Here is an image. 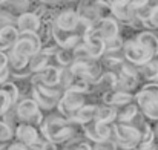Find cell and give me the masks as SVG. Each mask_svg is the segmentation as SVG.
<instances>
[{
  "mask_svg": "<svg viewBox=\"0 0 158 150\" xmlns=\"http://www.w3.org/2000/svg\"><path fill=\"white\" fill-rule=\"evenodd\" d=\"M55 60H57V63L60 64V66H71L74 61H75V58H74V49H63V48H58L57 52H55Z\"/></svg>",
  "mask_w": 158,
  "mask_h": 150,
  "instance_id": "4316f807",
  "label": "cell"
},
{
  "mask_svg": "<svg viewBox=\"0 0 158 150\" xmlns=\"http://www.w3.org/2000/svg\"><path fill=\"white\" fill-rule=\"evenodd\" d=\"M83 45L86 46V49L89 52V55L95 60V58H100L106 54V42L102 40L100 37L94 35L89 29L85 32V37H83Z\"/></svg>",
  "mask_w": 158,
  "mask_h": 150,
  "instance_id": "9a60e30c",
  "label": "cell"
},
{
  "mask_svg": "<svg viewBox=\"0 0 158 150\" xmlns=\"http://www.w3.org/2000/svg\"><path fill=\"white\" fill-rule=\"evenodd\" d=\"M88 29H89L94 35L100 37V39L105 40V42L114 40V39L118 37V25H117V22H115L112 17H106V18L97 20V22L92 23Z\"/></svg>",
  "mask_w": 158,
  "mask_h": 150,
  "instance_id": "30bf717a",
  "label": "cell"
},
{
  "mask_svg": "<svg viewBox=\"0 0 158 150\" xmlns=\"http://www.w3.org/2000/svg\"><path fill=\"white\" fill-rule=\"evenodd\" d=\"M14 132L11 129V126L6 121H0V143H8L9 140H12Z\"/></svg>",
  "mask_w": 158,
  "mask_h": 150,
  "instance_id": "83f0119b",
  "label": "cell"
},
{
  "mask_svg": "<svg viewBox=\"0 0 158 150\" xmlns=\"http://www.w3.org/2000/svg\"><path fill=\"white\" fill-rule=\"evenodd\" d=\"M66 150H92V147L85 143V141H78V140H72V144L68 146Z\"/></svg>",
  "mask_w": 158,
  "mask_h": 150,
  "instance_id": "836d02e7",
  "label": "cell"
},
{
  "mask_svg": "<svg viewBox=\"0 0 158 150\" xmlns=\"http://www.w3.org/2000/svg\"><path fill=\"white\" fill-rule=\"evenodd\" d=\"M112 133V129L109 124H105V123H98V121H91L89 124H86L85 127V135L88 140H92L94 143H102V141H106L109 140Z\"/></svg>",
  "mask_w": 158,
  "mask_h": 150,
  "instance_id": "4fadbf2b",
  "label": "cell"
},
{
  "mask_svg": "<svg viewBox=\"0 0 158 150\" xmlns=\"http://www.w3.org/2000/svg\"><path fill=\"white\" fill-rule=\"evenodd\" d=\"M85 94L81 92H77V91H72V89H68L64 91L63 97L58 101V110H60V115L66 120H71L72 115L81 109L85 106Z\"/></svg>",
  "mask_w": 158,
  "mask_h": 150,
  "instance_id": "277c9868",
  "label": "cell"
},
{
  "mask_svg": "<svg viewBox=\"0 0 158 150\" xmlns=\"http://www.w3.org/2000/svg\"><path fill=\"white\" fill-rule=\"evenodd\" d=\"M117 118V109L112 106H102L97 109V115H95V121L98 123H105L109 124Z\"/></svg>",
  "mask_w": 158,
  "mask_h": 150,
  "instance_id": "484cf974",
  "label": "cell"
},
{
  "mask_svg": "<svg viewBox=\"0 0 158 150\" xmlns=\"http://www.w3.org/2000/svg\"><path fill=\"white\" fill-rule=\"evenodd\" d=\"M152 129H154V133H155V140H157V138H158V121L155 123V126H154Z\"/></svg>",
  "mask_w": 158,
  "mask_h": 150,
  "instance_id": "f35d334b",
  "label": "cell"
},
{
  "mask_svg": "<svg viewBox=\"0 0 158 150\" xmlns=\"http://www.w3.org/2000/svg\"><path fill=\"white\" fill-rule=\"evenodd\" d=\"M97 84H100L105 89V92H107V91H117V87H118V75L114 74L112 71H107L105 74H102V77H100Z\"/></svg>",
  "mask_w": 158,
  "mask_h": 150,
  "instance_id": "d4e9b609",
  "label": "cell"
},
{
  "mask_svg": "<svg viewBox=\"0 0 158 150\" xmlns=\"http://www.w3.org/2000/svg\"><path fill=\"white\" fill-rule=\"evenodd\" d=\"M12 104H14V103L11 100V97H9L5 91L0 89V115H5Z\"/></svg>",
  "mask_w": 158,
  "mask_h": 150,
  "instance_id": "f1b7e54d",
  "label": "cell"
},
{
  "mask_svg": "<svg viewBox=\"0 0 158 150\" xmlns=\"http://www.w3.org/2000/svg\"><path fill=\"white\" fill-rule=\"evenodd\" d=\"M135 101L140 109L158 103V83H148L146 86H143L141 91L135 95Z\"/></svg>",
  "mask_w": 158,
  "mask_h": 150,
  "instance_id": "e0dca14e",
  "label": "cell"
},
{
  "mask_svg": "<svg viewBox=\"0 0 158 150\" xmlns=\"http://www.w3.org/2000/svg\"><path fill=\"white\" fill-rule=\"evenodd\" d=\"M114 135H115V143L124 150L137 149L141 141L140 132L134 126L124 123H118L114 126Z\"/></svg>",
  "mask_w": 158,
  "mask_h": 150,
  "instance_id": "3957f363",
  "label": "cell"
},
{
  "mask_svg": "<svg viewBox=\"0 0 158 150\" xmlns=\"http://www.w3.org/2000/svg\"><path fill=\"white\" fill-rule=\"evenodd\" d=\"M138 81H140L138 67L131 64V63H123V66L120 67V74H118L117 91H123V92L131 94V91H134L138 86Z\"/></svg>",
  "mask_w": 158,
  "mask_h": 150,
  "instance_id": "ba28073f",
  "label": "cell"
},
{
  "mask_svg": "<svg viewBox=\"0 0 158 150\" xmlns=\"http://www.w3.org/2000/svg\"><path fill=\"white\" fill-rule=\"evenodd\" d=\"M42 20L35 12H22L15 20V28L20 34H37Z\"/></svg>",
  "mask_w": 158,
  "mask_h": 150,
  "instance_id": "8fae6325",
  "label": "cell"
},
{
  "mask_svg": "<svg viewBox=\"0 0 158 150\" xmlns=\"http://www.w3.org/2000/svg\"><path fill=\"white\" fill-rule=\"evenodd\" d=\"M20 39V32L15 26H9L0 32V51L12 49Z\"/></svg>",
  "mask_w": 158,
  "mask_h": 150,
  "instance_id": "7402d4cb",
  "label": "cell"
},
{
  "mask_svg": "<svg viewBox=\"0 0 158 150\" xmlns=\"http://www.w3.org/2000/svg\"><path fill=\"white\" fill-rule=\"evenodd\" d=\"M15 115L26 121V124H31L34 127H40L43 123L42 120V113H40V109H39V104L37 101L32 100V98H26V100L20 101L15 107Z\"/></svg>",
  "mask_w": 158,
  "mask_h": 150,
  "instance_id": "8992f818",
  "label": "cell"
},
{
  "mask_svg": "<svg viewBox=\"0 0 158 150\" xmlns=\"http://www.w3.org/2000/svg\"><path fill=\"white\" fill-rule=\"evenodd\" d=\"M8 64H9L8 54H5V52L0 51V71H6L8 69Z\"/></svg>",
  "mask_w": 158,
  "mask_h": 150,
  "instance_id": "d590c367",
  "label": "cell"
},
{
  "mask_svg": "<svg viewBox=\"0 0 158 150\" xmlns=\"http://www.w3.org/2000/svg\"><path fill=\"white\" fill-rule=\"evenodd\" d=\"M51 52H57V49H49V48H46V49H42L39 54H35L34 57H31V60H29V71L32 72V74H39V72H42V71H45L46 67H49V61H51Z\"/></svg>",
  "mask_w": 158,
  "mask_h": 150,
  "instance_id": "ac0fdd59",
  "label": "cell"
},
{
  "mask_svg": "<svg viewBox=\"0 0 158 150\" xmlns=\"http://www.w3.org/2000/svg\"><path fill=\"white\" fill-rule=\"evenodd\" d=\"M110 12L114 17H117L120 22L132 23L135 20V12L132 8V2H109Z\"/></svg>",
  "mask_w": 158,
  "mask_h": 150,
  "instance_id": "2e32d148",
  "label": "cell"
},
{
  "mask_svg": "<svg viewBox=\"0 0 158 150\" xmlns=\"http://www.w3.org/2000/svg\"><path fill=\"white\" fill-rule=\"evenodd\" d=\"M0 89L5 91V92L11 97V100H12L14 104L17 103V100H19V89H17L15 84H12V83H3V84L0 86Z\"/></svg>",
  "mask_w": 158,
  "mask_h": 150,
  "instance_id": "f546056e",
  "label": "cell"
},
{
  "mask_svg": "<svg viewBox=\"0 0 158 150\" xmlns=\"http://www.w3.org/2000/svg\"><path fill=\"white\" fill-rule=\"evenodd\" d=\"M40 130H42L43 138L51 143H61V141L72 140L75 133L72 121L63 116H49L40 126Z\"/></svg>",
  "mask_w": 158,
  "mask_h": 150,
  "instance_id": "6da1fadb",
  "label": "cell"
},
{
  "mask_svg": "<svg viewBox=\"0 0 158 150\" xmlns=\"http://www.w3.org/2000/svg\"><path fill=\"white\" fill-rule=\"evenodd\" d=\"M8 74H9V72H8V69H6V71H0V86H2V84H3V81L8 78Z\"/></svg>",
  "mask_w": 158,
  "mask_h": 150,
  "instance_id": "74e56055",
  "label": "cell"
},
{
  "mask_svg": "<svg viewBox=\"0 0 158 150\" xmlns=\"http://www.w3.org/2000/svg\"><path fill=\"white\" fill-rule=\"evenodd\" d=\"M97 109H98V106H95V104L83 106L81 109H78V110L72 115L71 121H72V123H75V124H85V126H86V124H89L91 121H94V120H95Z\"/></svg>",
  "mask_w": 158,
  "mask_h": 150,
  "instance_id": "44dd1931",
  "label": "cell"
},
{
  "mask_svg": "<svg viewBox=\"0 0 158 150\" xmlns=\"http://www.w3.org/2000/svg\"><path fill=\"white\" fill-rule=\"evenodd\" d=\"M135 40L148 51L154 58L158 55V35L152 31H141L137 34Z\"/></svg>",
  "mask_w": 158,
  "mask_h": 150,
  "instance_id": "ffe728a7",
  "label": "cell"
},
{
  "mask_svg": "<svg viewBox=\"0 0 158 150\" xmlns=\"http://www.w3.org/2000/svg\"><path fill=\"white\" fill-rule=\"evenodd\" d=\"M42 150H57V146H55V143H51V141H46L45 144H43V147Z\"/></svg>",
  "mask_w": 158,
  "mask_h": 150,
  "instance_id": "8d00e7d4",
  "label": "cell"
},
{
  "mask_svg": "<svg viewBox=\"0 0 158 150\" xmlns=\"http://www.w3.org/2000/svg\"><path fill=\"white\" fill-rule=\"evenodd\" d=\"M138 109H140V107L137 106V103H131V104L121 106V107L117 109V120H118L120 123L127 124V123H131V121L137 116Z\"/></svg>",
  "mask_w": 158,
  "mask_h": 150,
  "instance_id": "cb8c5ba5",
  "label": "cell"
},
{
  "mask_svg": "<svg viewBox=\"0 0 158 150\" xmlns=\"http://www.w3.org/2000/svg\"><path fill=\"white\" fill-rule=\"evenodd\" d=\"M140 78L149 81V83H158V60L152 58L143 66H138Z\"/></svg>",
  "mask_w": 158,
  "mask_h": 150,
  "instance_id": "603a6c76",
  "label": "cell"
},
{
  "mask_svg": "<svg viewBox=\"0 0 158 150\" xmlns=\"http://www.w3.org/2000/svg\"><path fill=\"white\" fill-rule=\"evenodd\" d=\"M40 51H42V40L37 34H20L19 42L9 51V54L23 60H31V57H34Z\"/></svg>",
  "mask_w": 158,
  "mask_h": 150,
  "instance_id": "7a4b0ae2",
  "label": "cell"
},
{
  "mask_svg": "<svg viewBox=\"0 0 158 150\" xmlns=\"http://www.w3.org/2000/svg\"><path fill=\"white\" fill-rule=\"evenodd\" d=\"M135 97L129 92H123V91H107L103 94V103L106 106H126V104H131L132 100Z\"/></svg>",
  "mask_w": 158,
  "mask_h": 150,
  "instance_id": "d6986e66",
  "label": "cell"
},
{
  "mask_svg": "<svg viewBox=\"0 0 158 150\" xmlns=\"http://www.w3.org/2000/svg\"><path fill=\"white\" fill-rule=\"evenodd\" d=\"M9 26H14V18H12V15L9 14V12H2L0 11V32L3 31V29H6V28H9Z\"/></svg>",
  "mask_w": 158,
  "mask_h": 150,
  "instance_id": "4dcf8cb0",
  "label": "cell"
},
{
  "mask_svg": "<svg viewBox=\"0 0 158 150\" xmlns=\"http://www.w3.org/2000/svg\"><path fill=\"white\" fill-rule=\"evenodd\" d=\"M146 29H158V9L152 14V17L143 25Z\"/></svg>",
  "mask_w": 158,
  "mask_h": 150,
  "instance_id": "e575fe53",
  "label": "cell"
},
{
  "mask_svg": "<svg viewBox=\"0 0 158 150\" xmlns=\"http://www.w3.org/2000/svg\"><path fill=\"white\" fill-rule=\"evenodd\" d=\"M80 23H81V20H80L77 11H74V9L61 11L54 20V25L63 31H77Z\"/></svg>",
  "mask_w": 158,
  "mask_h": 150,
  "instance_id": "5bb4252c",
  "label": "cell"
},
{
  "mask_svg": "<svg viewBox=\"0 0 158 150\" xmlns=\"http://www.w3.org/2000/svg\"><path fill=\"white\" fill-rule=\"evenodd\" d=\"M141 113H143L146 118H149V120H155V121H158V103L151 104V106L141 109Z\"/></svg>",
  "mask_w": 158,
  "mask_h": 150,
  "instance_id": "1f68e13d",
  "label": "cell"
},
{
  "mask_svg": "<svg viewBox=\"0 0 158 150\" xmlns=\"http://www.w3.org/2000/svg\"><path fill=\"white\" fill-rule=\"evenodd\" d=\"M32 95L37 104L42 106L43 109H52L55 106H58V101L63 97L61 91L45 87V86H32Z\"/></svg>",
  "mask_w": 158,
  "mask_h": 150,
  "instance_id": "9c48e42d",
  "label": "cell"
},
{
  "mask_svg": "<svg viewBox=\"0 0 158 150\" xmlns=\"http://www.w3.org/2000/svg\"><path fill=\"white\" fill-rule=\"evenodd\" d=\"M123 55H124V58L127 60V63H131V64H134V66H137V67L146 64L148 61H151V60L154 58L137 40H127V42H124Z\"/></svg>",
  "mask_w": 158,
  "mask_h": 150,
  "instance_id": "52a82bcc",
  "label": "cell"
},
{
  "mask_svg": "<svg viewBox=\"0 0 158 150\" xmlns=\"http://www.w3.org/2000/svg\"><path fill=\"white\" fill-rule=\"evenodd\" d=\"M15 138H17V143H22L23 146L29 147L31 150H42L43 144L46 143L43 138H40L39 135V130L31 126V124H19L17 129H15Z\"/></svg>",
  "mask_w": 158,
  "mask_h": 150,
  "instance_id": "5b68a950",
  "label": "cell"
},
{
  "mask_svg": "<svg viewBox=\"0 0 158 150\" xmlns=\"http://www.w3.org/2000/svg\"><path fill=\"white\" fill-rule=\"evenodd\" d=\"M60 72L57 66H49L45 71L39 72L32 78V86H45V87H55L60 84Z\"/></svg>",
  "mask_w": 158,
  "mask_h": 150,
  "instance_id": "7c38bea8",
  "label": "cell"
},
{
  "mask_svg": "<svg viewBox=\"0 0 158 150\" xmlns=\"http://www.w3.org/2000/svg\"><path fill=\"white\" fill-rule=\"evenodd\" d=\"M92 150H117V143L112 141V140H106L102 143H97Z\"/></svg>",
  "mask_w": 158,
  "mask_h": 150,
  "instance_id": "d6a6232c",
  "label": "cell"
}]
</instances>
